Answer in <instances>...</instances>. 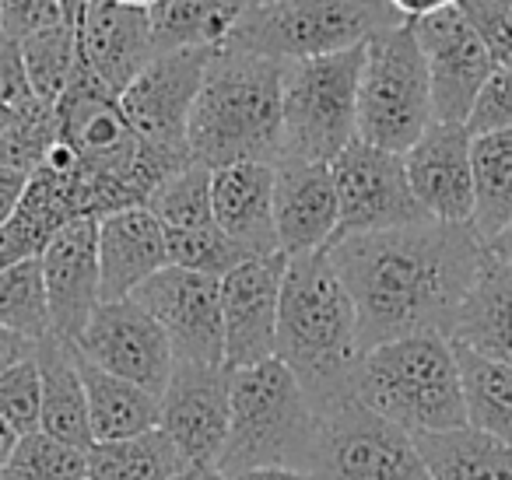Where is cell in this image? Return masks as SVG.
I'll return each instance as SVG.
<instances>
[{
  "instance_id": "cell-1",
  "label": "cell",
  "mask_w": 512,
  "mask_h": 480,
  "mask_svg": "<svg viewBox=\"0 0 512 480\" xmlns=\"http://www.w3.org/2000/svg\"><path fill=\"white\" fill-rule=\"evenodd\" d=\"M358 312L362 354L390 340L453 337L456 316L488 260L474 225H421L351 235L327 249Z\"/></svg>"
},
{
  "instance_id": "cell-2",
  "label": "cell",
  "mask_w": 512,
  "mask_h": 480,
  "mask_svg": "<svg viewBox=\"0 0 512 480\" xmlns=\"http://www.w3.org/2000/svg\"><path fill=\"white\" fill-rule=\"evenodd\" d=\"M274 358L285 361L320 417L355 400V379L362 365L358 312L327 253L288 260Z\"/></svg>"
},
{
  "instance_id": "cell-3",
  "label": "cell",
  "mask_w": 512,
  "mask_h": 480,
  "mask_svg": "<svg viewBox=\"0 0 512 480\" xmlns=\"http://www.w3.org/2000/svg\"><path fill=\"white\" fill-rule=\"evenodd\" d=\"M285 64L221 46L190 116V158L204 169L281 162Z\"/></svg>"
},
{
  "instance_id": "cell-4",
  "label": "cell",
  "mask_w": 512,
  "mask_h": 480,
  "mask_svg": "<svg viewBox=\"0 0 512 480\" xmlns=\"http://www.w3.org/2000/svg\"><path fill=\"white\" fill-rule=\"evenodd\" d=\"M355 400L411 435L467 428L460 361L439 333L390 340L362 354Z\"/></svg>"
},
{
  "instance_id": "cell-5",
  "label": "cell",
  "mask_w": 512,
  "mask_h": 480,
  "mask_svg": "<svg viewBox=\"0 0 512 480\" xmlns=\"http://www.w3.org/2000/svg\"><path fill=\"white\" fill-rule=\"evenodd\" d=\"M316 452L320 414L285 361L271 358L256 368L232 372V431L218 463L225 477L256 466H292L313 473Z\"/></svg>"
},
{
  "instance_id": "cell-6",
  "label": "cell",
  "mask_w": 512,
  "mask_h": 480,
  "mask_svg": "<svg viewBox=\"0 0 512 480\" xmlns=\"http://www.w3.org/2000/svg\"><path fill=\"white\" fill-rule=\"evenodd\" d=\"M397 25H404V18L386 0H281L242 11L225 46L278 64H299L362 50Z\"/></svg>"
},
{
  "instance_id": "cell-7",
  "label": "cell",
  "mask_w": 512,
  "mask_h": 480,
  "mask_svg": "<svg viewBox=\"0 0 512 480\" xmlns=\"http://www.w3.org/2000/svg\"><path fill=\"white\" fill-rule=\"evenodd\" d=\"M435 123L428 64L411 22L365 46L358 78V141L407 155Z\"/></svg>"
},
{
  "instance_id": "cell-8",
  "label": "cell",
  "mask_w": 512,
  "mask_h": 480,
  "mask_svg": "<svg viewBox=\"0 0 512 480\" xmlns=\"http://www.w3.org/2000/svg\"><path fill=\"white\" fill-rule=\"evenodd\" d=\"M362 50L285 64L281 88V158L334 162L358 141V78Z\"/></svg>"
},
{
  "instance_id": "cell-9",
  "label": "cell",
  "mask_w": 512,
  "mask_h": 480,
  "mask_svg": "<svg viewBox=\"0 0 512 480\" xmlns=\"http://www.w3.org/2000/svg\"><path fill=\"white\" fill-rule=\"evenodd\" d=\"M313 473L320 480H432L411 431L358 400L320 417Z\"/></svg>"
},
{
  "instance_id": "cell-10",
  "label": "cell",
  "mask_w": 512,
  "mask_h": 480,
  "mask_svg": "<svg viewBox=\"0 0 512 480\" xmlns=\"http://www.w3.org/2000/svg\"><path fill=\"white\" fill-rule=\"evenodd\" d=\"M330 172H334L337 207H341L334 242L432 221L411 193L404 155L355 141L330 162Z\"/></svg>"
},
{
  "instance_id": "cell-11",
  "label": "cell",
  "mask_w": 512,
  "mask_h": 480,
  "mask_svg": "<svg viewBox=\"0 0 512 480\" xmlns=\"http://www.w3.org/2000/svg\"><path fill=\"white\" fill-rule=\"evenodd\" d=\"M214 53L218 50L158 53L120 95L123 116L148 148L190 158V116Z\"/></svg>"
},
{
  "instance_id": "cell-12",
  "label": "cell",
  "mask_w": 512,
  "mask_h": 480,
  "mask_svg": "<svg viewBox=\"0 0 512 480\" xmlns=\"http://www.w3.org/2000/svg\"><path fill=\"white\" fill-rule=\"evenodd\" d=\"M130 298L165 330L176 361L225 368L221 281L183 267H165Z\"/></svg>"
},
{
  "instance_id": "cell-13",
  "label": "cell",
  "mask_w": 512,
  "mask_h": 480,
  "mask_svg": "<svg viewBox=\"0 0 512 480\" xmlns=\"http://www.w3.org/2000/svg\"><path fill=\"white\" fill-rule=\"evenodd\" d=\"M92 218L78 176V155L67 144H53L46 162L25 183V193L0 228V270L39 260L67 225Z\"/></svg>"
},
{
  "instance_id": "cell-14",
  "label": "cell",
  "mask_w": 512,
  "mask_h": 480,
  "mask_svg": "<svg viewBox=\"0 0 512 480\" xmlns=\"http://www.w3.org/2000/svg\"><path fill=\"white\" fill-rule=\"evenodd\" d=\"M74 347L95 368L148 389L158 400H162L165 386L172 379V368H176V354H172L165 330L134 298L102 302L95 309L92 323L85 326V333L74 340Z\"/></svg>"
},
{
  "instance_id": "cell-15",
  "label": "cell",
  "mask_w": 512,
  "mask_h": 480,
  "mask_svg": "<svg viewBox=\"0 0 512 480\" xmlns=\"http://www.w3.org/2000/svg\"><path fill=\"white\" fill-rule=\"evenodd\" d=\"M288 256H253L221 277L225 368L242 372L278 354V312Z\"/></svg>"
},
{
  "instance_id": "cell-16",
  "label": "cell",
  "mask_w": 512,
  "mask_h": 480,
  "mask_svg": "<svg viewBox=\"0 0 512 480\" xmlns=\"http://www.w3.org/2000/svg\"><path fill=\"white\" fill-rule=\"evenodd\" d=\"M411 29L428 64L435 123H463L467 127L474 99L498 67L491 50L470 29L460 4L439 11V15L421 18V22H411Z\"/></svg>"
},
{
  "instance_id": "cell-17",
  "label": "cell",
  "mask_w": 512,
  "mask_h": 480,
  "mask_svg": "<svg viewBox=\"0 0 512 480\" xmlns=\"http://www.w3.org/2000/svg\"><path fill=\"white\" fill-rule=\"evenodd\" d=\"M158 428L183 449L190 463L218 466L232 431V372L176 361L162 393Z\"/></svg>"
},
{
  "instance_id": "cell-18",
  "label": "cell",
  "mask_w": 512,
  "mask_h": 480,
  "mask_svg": "<svg viewBox=\"0 0 512 480\" xmlns=\"http://www.w3.org/2000/svg\"><path fill=\"white\" fill-rule=\"evenodd\" d=\"M414 200L432 221L470 225L477 207L474 137L463 123H432L404 155Z\"/></svg>"
},
{
  "instance_id": "cell-19",
  "label": "cell",
  "mask_w": 512,
  "mask_h": 480,
  "mask_svg": "<svg viewBox=\"0 0 512 480\" xmlns=\"http://www.w3.org/2000/svg\"><path fill=\"white\" fill-rule=\"evenodd\" d=\"M39 260H43L46 295H50L53 337L74 344L102 305L99 221L81 218L67 225Z\"/></svg>"
},
{
  "instance_id": "cell-20",
  "label": "cell",
  "mask_w": 512,
  "mask_h": 480,
  "mask_svg": "<svg viewBox=\"0 0 512 480\" xmlns=\"http://www.w3.org/2000/svg\"><path fill=\"white\" fill-rule=\"evenodd\" d=\"M337 218V186L327 162H292L281 158L274 165V225H278L281 253L309 256L327 253L334 242Z\"/></svg>"
},
{
  "instance_id": "cell-21",
  "label": "cell",
  "mask_w": 512,
  "mask_h": 480,
  "mask_svg": "<svg viewBox=\"0 0 512 480\" xmlns=\"http://www.w3.org/2000/svg\"><path fill=\"white\" fill-rule=\"evenodd\" d=\"M81 60L92 74L120 99L137 74L158 57L151 39L148 8L116 4V0H92L78 15Z\"/></svg>"
},
{
  "instance_id": "cell-22",
  "label": "cell",
  "mask_w": 512,
  "mask_h": 480,
  "mask_svg": "<svg viewBox=\"0 0 512 480\" xmlns=\"http://www.w3.org/2000/svg\"><path fill=\"white\" fill-rule=\"evenodd\" d=\"M214 225L249 256H278L274 225V165L239 162L211 172Z\"/></svg>"
},
{
  "instance_id": "cell-23",
  "label": "cell",
  "mask_w": 512,
  "mask_h": 480,
  "mask_svg": "<svg viewBox=\"0 0 512 480\" xmlns=\"http://www.w3.org/2000/svg\"><path fill=\"white\" fill-rule=\"evenodd\" d=\"M165 267H169L165 228L148 207H130L99 218L102 302H123Z\"/></svg>"
},
{
  "instance_id": "cell-24",
  "label": "cell",
  "mask_w": 512,
  "mask_h": 480,
  "mask_svg": "<svg viewBox=\"0 0 512 480\" xmlns=\"http://www.w3.org/2000/svg\"><path fill=\"white\" fill-rule=\"evenodd\" d=\"M39 379H43V431L74 449L88 452L95 445L92 421H88V396L78 372L74 344L60 337L39 340Z\"/></svg>"
},
{
  "instance_id": "cell-25",
  "label": "cell",
  "mask_w": 512,
  "mask_h": 480,
  "mask_svg": "<svg viewBox=\"0 0 512 480\" xmlns=\"http://www.w3.org/2000/svg\"><path fill=\"white\" fill-rule=\"evenodd\" d=\"M449 340L481 358L512 365V267L491 256L484 260Z\"/></svg>"
},
{
  "instance_id": "cell-26",
  "label": "cell",
  "mask_w": 512,
  "mask_h": 480,
  "mask_svg": "<svg viewBox=\"0 0 512 480\" xmlns=\"http://www.w3.org/2000/svg\"><path fill=\"white\" fill-rule=\"evenodd\" d=\"M74 358H78V372L85 382L88 421H92L95 442H120V438H134L158 428L162 400L155 393L95 368L88 358H81L78 347H74Z\"/></svg>"
},
{
  "instance_id": "cell-27",
  "label": "cell",
  "mask_w": 512,
  "mask_h": 480,
  "mask_svg": "<svg viewBox=\"0 0 512 480\" xmlns=\"http://www.w3.org/2000/svg\"><path fill=\"white\" fill-rule=\"evenodd\" d=\"M242 0H155L148 8L155 53L221 50L232 39Z\"/></svg>"
},
{
  "instance_id": "cell-28",
  "label": "cell",
  "mask_w": 512,
  "mask_h": 480,
  "mask_svg": "<svg viewBox=\"0 0 512 480\" xmlns=\"http://www.w3.org/2000/svg\"><path fill=\"white\" fill-rule=\"evenodd\" d=\"M432 480H512V449L477 428L414 435Z\"/></svg>"
},
{
  "instance_id": "cell-29",
  "label": "cell",
  "mask_w": 512,
  "mask_h": 480,
  "mask_svg": "<svg viewBox=\"0 0 512 480\" xmlns=\"http://www.w3.org/2000/svg\"><path fill=\"white\" fill-rule=\"evenodd\" d=\"M186 466L190 459L162 428L120 438V442H95L88 449L92 480H172Z\"/></svg>"
},
{
  "instance_id": "cell-30",
  "label": "cell",
  "mask_w": 512,
  "mask_h": 480,
  "mask_svg": "<svg viewBox=\"0 0 512 480\" xmlns=\"http://www.w3.org/2000/svg\"><path fill=\"white\" fill-rule=\"evenodd\" d=\"M453 351L460 361L467 424L512 449V365L481 358L460 344H453Z\"/></svg>"
},
{
  "instance_id": "cell-31",
  "label": "cell",
  "mask_w": 512,
  "mask_h": 480,
  "mask_svg": "<svg viewBox=\"0 0 512 480\" xmlns=\"http://www.w3.org/2000/svg\"><path fill=\"white\" fill-rule=\"evenodd\" d=\"M474 232L488 242L502 225L512 221V130L474 137Z\"/></svg>"
},
{
  "instance_id": "cell-32",
  "label": "cell",
  "mask_w": 512,
  "mask_h": 480,
  "mask_svg": "<svg viewBox=\"0 0 512 480\" xmlns=\"http://www.w3.org/2000/svg\"><path fill=\"white\" fill-rule=\"evenodd\" d=\"M22 60H25V74H29V85L36 102L43 106H57L60 95L67 92L74 71L81 64V39H78V25L64 22L57 29L36 32V36L22 39Z\"/></svg>"
},
{
  "instance_id": "cell-33",
  "label": "cell",
  "mask_w": 512,
  "mask_h": 480,
  "mask_svg": "<svg viewBox=\"0 0 512 480\" xmlns=\"http://www.w3.org/2000/svg\"><path fill=\"white\" fill-rule=\"evenodd\" d=\"M0 326L29 340H46L53 333L43 260H25L0 270Z\"/></svg>"
},
{
  "instance_id": "cell-34",
  "label": "cell",
  "mask_w": 512,
  "mask_h": 480,
  "mask_svg": "<svg viewBox=\"0 0 512 480\" xmlns=\"http://www.w3.org/2000/svg\"><path fill=\"white\" fill-rule=\"evenodd\" d=\"M151 214L165 232H186V228H207L214 225L211 211V169L190 162L186 169L172 172L169 179L155 186L148 197Z\"/></svg>"
},
{
  "instance_id": "cell-35",
  "label": "cell",
  "mask_w": 512,
  "mask_h": 480,
  "mask_svg": "<svg viewBox=\"0 0 512 480\" xmlns=\"http://www.w3.org/2000/svg\"><path fill=\"white\" fill-rule=\"evenodd\" d=\"M88 477V452L46 435L32 431L22 435L15 456L0 470V480H85Z\"/></svg>"
},
{
  "instance_id": "cell-36",
  "label": "cell",
  "mask_w": 512,
  "mask_h": 480,
  "mask_svg": "<svg viewBox=\"0 0 512 480\" xmlns=\"http://www.w3.org/2000/svg\"><path fill=\"white\" fill-rule=\"evenodd\" d=\"M165 246H169V267H183L193 274H204L221 281L232 274L239 263L253 260L242 246H235L218 225L207 228H186V232H165Z\"/></svg>"
},
{
  "instance_id": "cell-37",
  "label": "cell",
  "mask_w": 512,
  "mask_h": 480,
  "mask_svg": "<svg viewBox=\"0 0 512 480\" xmlns=\"http://www.w3.org/2000/svg\"><path fill=\"white\" fill-rule=\"evenodd\" d=\"M57 141V116H53L50 106L36 102L25 113H15L8 130L0 134V165L22 172V176H32L46 162V155H50Z\"/></svg>"
},
{
  "instance_id": "cell-38",
  "label": "cell",
  "mask_w": 512,
  "mask_h": 480,
  "mask_svg": "<svg viewBox=\"0 0 512 480\" xmlns=\"http://www.w3.org/2000/svg\"><path fill=\"white\" fill-rule=\"evenodd\" d=\"M0 417L18 435L43 431V379H39L36 358L22 361V365L0 375Z\"/></svg>"
},
{
  "instance_id": "cell-39",
  "label": "cell",
  "mask_w": 512,
  "mask_h": 480,
  "mask_svg": "<svg viewBox=\"0 0 512 480\" xmlns=\"http://www.w3.org/2000/svg\"><path fill=\"white\" fill-rule=\"evenodd\" d=\"M467 130L470 137L512 130V64H498L491 78L484 81L481 95L474 99V109L467 116Z\"/></svg>"
},
{
  "instance_id": "cell-40",
  "label": "cell",
  "mask_w": 512,
  "mask_h": 480,
  "mask_svg": "<svg viewBox=\"0 0 512 480\" xmlns=\"http://www.w3.org/2000/svg\"><path fill=\"white\" fill-rule=\"evenodd\" d=\"M460 11L495 64H512V0H460Z\"/></svg>"
},
{
  "instance_id": "cell-41",
  "label": "cell",
  "mask_w": 512,
  "mask_h": 480,
  "mask_svg": "<svg viewBox=\"0 0 512 480\" xmlns=\"http://www.w3.org/2000/svg\"><path fill=\"white\" fill-rule=\"evenodd\" d=\"M71 22L64 0H0V32L15 43Z\"/></svg>"
},
{
  "instance_id": "cell-42",
  "label": "cell",
  "mask_w": 512,
  "mask_h": 480,
  "mask_svg": "<svg viewBox=\"0 0 512 480\" xmlns=\"http://www.w3.org/2000/svg\"><path fill=\"white\" fill-rule=\"evenodd\" d=\"M0 106L11 109V113H25V109L36 106L29 74H25L22 46L4 32H0Z\"/></svg>"
},
{
  "instance_id": "cell-43",
  "label": "cell",
  "mask_w": 512,
  "mask_h": 480,
  "mask_svg": "<svg viewBox=\"0 0 512 480\" xmlns=\"http://www.w3.org/2000/svg\"><path fill=\"white\" fill-rule=\"evenodd\" d=\"M36 351H39V340H29L22 333L0 326V375L8 372V368L22 365V361L36 358Z\"/></svg>"
},
{
  "instance_id": "cell-44",
  "label": "cell",
  "mask_w": 512,
  "mask_h": 480,
  "mask_svg": "<svg viewBox=\"0 0 512 480\" xmlns=\"http://www.w3.org/2000/svg\"><path fill=\"white\" fill-rule=\"evenodd\" d=\"M25 183H29V176H22V172L4 169V165H0V228H4V221L11 218V211H15L18 200H22Z\"/></svg>"
},
{
  "instance_id": "cell-45",
  "label": "cell",
  "mask_w": 512,
  "mask_h": 480,
  "mask_svg": "<svg viewBox=\"0 0 512 480\" xmlns=\"http://www.w3.org/2000/svg\"><path fill=\"white\" fill-rule=\"evenodd\" d=\"M386 4H390L404 22H421V18H428V15H439V11H446V8H456L460 0H386Z\"/></svg>"
},
{
  "instance_id": "cell-46",
  "label": "cell",
  "mask_w": 512,
  "mask_h": 480,
  "mask_svg": "<svg viewBox=\"0 0 512 480\" xmlns=\"http://www.w3.org/2000/svg\"><path fill=\"white\" fill-rule=\"evenodd\" d=\"M228 480H320L306 470H292V466H256V470H242Z\"/></svg>"
},
{
  "instance_id": "cell-47",
  "label": "cell",
  "mask_w": 512,
  "mask_h": 480,
  "mask_svg": "<svg viewBox=\"0 0 512 480\" xmlns=\"http://www.w3.org/2000/svg\"><path fill=\"white\" fill-rule=\"evenodd\" d=\"M484 249H488L491 260L505 263V267H512V221L509 225H502L495 235H491L488 242H484Z\"/></svg>"
},
{
  "instance_id": "cell-48",
  "label": "cell",
  "mask_w": 512,
  "mask_h": 480,
  "mask_svg": "<svg viewBox=\"0 0 512 480\" xmlns=\"http://www.w3.org/2000/svg\"><path fill=\"white\" fill-rule=\"evenodd\" d=\"M18 442H22V435H18V431L11 428L4 417H0V470H4V466H8V459L15 456Z\"/></svg>"
},
{
  "instance_id": "cell-49",
  "label": "cell",
  "mask_w": 512,
  "mask_h": 480,
  "mask_svg": "<svg viewBox=\"0 0 512 480\" xmlns=\"http://www.w3.org/2000/svg\"><path fill=\"white\" fill-rule=\"evenodd\" d=\"M172 480H228L218 466H204V463H190L183 473H176Z\"/></svg>"
},
{
  "instance_id": "cell-50",
  "label": "cell",
  "mask_w": 512,
  "mask_h": 480,
  "mask_svg": "<svg viewBox=\"0 0 512 480\" xmlns=\"http://www.w3.org/2000/svg\"><path fill=\"white\" fill-rule=\"evenodd\" d=\"M15 120V113H11V109H4L0 106V134H4V130H8V123Z\"/></svg>"
},
{
  "instance_id": "cell-51",
  "label": "cell",
  "mask_w": 512,
  "mask_h": 480,
  "mask_svg": "<svg viewBox=\"0 0 512 480\" xmlns=\"http://www.w3.org/2000/svg\"><path fill=\"white\" fill-rule=\"evenodd\" d=\"M246 8H267V4H281V0H242Z\"/></svg>"
},
{
  "instance_id": "cell-52",
  "label": "cell",
  "mask_w": 512,
  "mask_h": 480,
  "mask_svg": "<svg viewBox=\"0 0 512 480\" xmlns=\"http://www.w3.org/2000/svg\"><path fill=\"white\" fill-rule=\"evenodd\" d=\"M116 4H134V8H151L155 0H116Z\"/></svg>"
},
{
  "instance_id": "cell-53",
  "label": "cell",
  "mask_w": 512,
  "mask_h": 480,
  "mask_svg": "<svg viewBox=\"0 0 512 480\" xmlns=\"http://www.w3.org/2000/svg\"><path fill=\"white\" fill-rule=\"evenodd\" d=\"M85 480H92V477H85Z\"/></svg>"
}]
</instances>
